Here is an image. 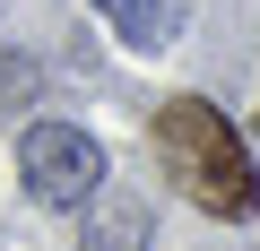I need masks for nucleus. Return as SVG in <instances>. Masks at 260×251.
Wrapping results in <instances>:
<instances>
[{"mask_svg": "<svg viewBox=\"0 0 260 251\" xmlns=\"http://www.w3.org/2000/svg\"><path fill=\"white\" fill-rule=\"evenodd\" d=\"M18 173L44 208H87L104 191V148L78 130V121H35L18 139Z\"/></svg>", "mask_w": 260, "mask_h": 251, "instance_id": "2", "label": "nucleus"}, {"mask_svg": "<svg viewBox=\"0 0 260 251\" xmlns=\"http://www.w3.org/2000/svg\"><path fill=\"white\" fill-rule=\"evenodd\" d=\"M35 87H44V69L18 52V44H0V113H18V104H35Z\"/></svg>", "mask_w": 260, "mask_h": 251, "instance_id": "5", "label": "nucleus"}, {"mask_svg": "<svg viewBox=\"0 0 260 251\" xmlns=\"http://www.w3.org/2000/svg\"><path fill=\"white\" fill-rule=\"evenodd\" d=\"M78 251H148V208L139 199H104L87 217V242Z\"/></svg>", "mask_w": 260, "mask_h": 251, "instance_id": "4", "label": "nucleus"}, {"mask_svg": "<svg viewBox=\"0 0 260 251\" xmlns=\"http://www.w3.org/2000/svg\"><path fill=\"white\" fill-rule=\"evenodd\" d=\"M148 148L191 208H208V217H251L260 208V165L208 95H165L156 121H148Z\"/></svg>", "mask_w": 260, "mask_h": 251, "instance_id": "1", "label": "nucleus"}, {"mask_svg": "<svg viewBox=\"0 0 260 251\" xmlns=\"http://www.w3.org/2000/svg\"><path fill=\"white\" fill-rule=\"evenodd\" d=\"M95 9L121 26V44H139V52H165V44H174V26H182L174 0H95Z\"/></svg>", "mask_w": 260, "mask_h": 251, "instance_id": "3", "label": "nucleus"}]
</instances>
